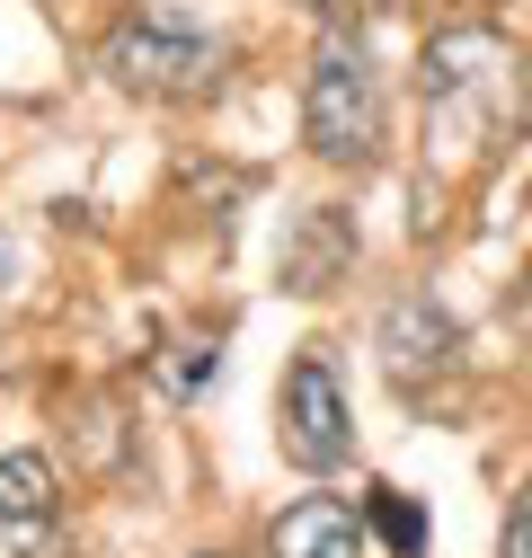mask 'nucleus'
Segmentation results:
<instances>
[{
    "instance_id": "12",
    "label": "nucleus",
    "mask_w": 532,
    "mask_h": 558,
    "mask_svg": "<svg viewBox=\"0 0 532 558\" xmlns=\"http://www.w3.org/2000/svg\"><path fill=\"white\" fill-rule=\"evenodd\" d=\"M311 10H338V0H311Z\"/></svg>"
},
{
    "instance_id": "6",
    "label": "nucleus",
    "mask_w": 532,
    "mask_h": 558,
    "mask_svg": "<svg viewBox=\"0 0 532 558\" xmlns=\"http://www.w3.org/2000/svg\"><path fill=\"white\" fill-rule=\"evenodd\" d=\"M382 355H390V381H399V390H418V373H444V364H452V319L409 293V302L382 319Z\"/></svg>"
},
{
    "instance_id": "4",
    "label": "nucleus",
    "mask_w": 532,
    "mask_h": 558,
    "mask_svg": "<svg viewBox=\"0 0 532 558\" xmlns=\"http://www.w3.org/2000/svg\"><path fill=\"white\" fill-rule=\"evenodd\" d=\"M276 435L302 470H338L355 452V416H347V390L328 373V355H302L285 373V399H276Z\"/></svg>"
},
{
    "instance_id": "8",
    "label": "nucleus",
    "mask_w": 532,
    "mask_h": 558,
    "mask_svg": "<svg viewBox=\"0 0 532 558\" xmlns=\"http://www.w3.org/2000/svg\"><path fill=\"white\" fill-rule=\"evenodd\" d=\"M0 514H10V523H53V470H45V452H10V461H0Z\"/></svg>"
},
{
    "instance_id": "7",
    "label": "nucleus",
    "mask_w": 532,
    "mask_h": 558,
    "mask_svg": "<svg viewBox=\"0 0 532 558\" xmlns=\"http://www.w3.org/2000/svg\"><path fill=\"white\" fill-rule=\"evenodd\" d=\"M347 257H355V231H347V214H311V240L285 257V275H293V293H328Z\"/></svg>"
},
{
    "instance_id": "2",
    "label": "nucleus",
    "mask_w": 532,
    "mask_h": 558,
    "mask_svg": "<svg viewBox=\"0 0 532 558\" xmlns=\"http://www.w3.org/2000/svg\"><path fill=\"white\" fill-rule=\"evenodd\" d=\"M302 143L328 169H364L382 151V81H373V53L364 36H319L311 53V81H302Z\"/></svg>"
},
{
    "instance_id": "3",
    "label": "nucleus",
    "mask_w": 532,
    "mask_h": 558,
    "mask_svg": "<svg viewBox=\"0 0 532 558\" xmlns=\"http://www.w3.org/2000/svg\"><path fill=\"white\" fill-rule=\"evenodd\" d=\"M107 81L133 98H205L222 81V45L186 10H143L107 36Z\"/></svg>"
},
{
    "instance_id": "5",
    "label": "nucleus",
    "mask_w": 532,
    "mask_h": 558,
    "mask_svg": "<svg viewBox=\"0 0 532 558\" xmlns=\"http://www.w3.org/2000/svg\"><path fill=\"white\" fill-rule=\"evenodd\" d=\"M266 549H276V558H364V514L338 506V497H302V506L276 514Z\"/></svg>"
},
{
    "instance_id": "9",
    "label": "nucleus",
    "mask_w": 532,
    "mask_h": 558,
    "mask_svg": "<svg viewBox=\"0 0 532 558\" xmlns=\"http://www.w3.org/2000/svg\"><path fill=\"white\" fill-rule=\"evenodd\" d=\"M364 523L390 541V558H418V549H426V514L399 497V487H373V497H364Z\"/></svg>"
},
{
    "instance_id": "10",
    "label": "nucleus",
    "mask_w": 532,
    "mask_h": 558,
    "mask_svg": "<svg viewBox=\"0 0 532 558\" xmlns=\"http://www.w3.org/2000/svg\"><path fill=\"white\" fill-rule=\"evenodd\" d=\"M497 558H532V487L506 506V541H497Z\"/></svg>"
},
{
    "instance_id": "11",
    "label": "nucleus",
    "mask_w": 532,
    "mask_h": 558,
    "mask_svg": "<svg viewBox=\"0 0 532 558\" xmlns=\"http://www.w3.org/2000/svg\"><path fill=\"white\" fill-rule=\"evenodd\" d=\"M0 275H10V240H0Z\"/></svg>"
},
{
    "instance_id": "1",
    "label": "nucleus",
    "mask_w": 532,
    "mask_h": 558,
    "mask_svg": "<svg viewBox=\"0 0 532 558\" xmlns=\"http://www.w3.org/2000/svg\"><path fill=\"white\" fill-rule=\"evenodd\" d=\"M418 89H426L444 160H471L515 116V45L497 27H444L426 45V62H418Z\"/></svg>"
}]
</instances>
